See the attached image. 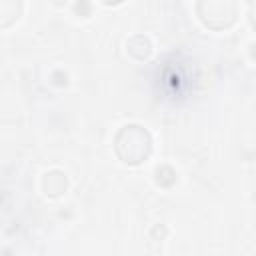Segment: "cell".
<instances>
[{"mask_svg":"<svg viewBox=\"0 0 256 256\" xmlns=\"http://www.w3.org/2000/svg\"><path fill=\"white\" fill-rule=\"evenodd\" d=\"M116 156L128 166H140L152 152V138L146 128L138 124H126L114 138Z\"/></svg>","mask_w":256,"mask_h":256,"instance_id":"6da1fadb","label":"cell"},{"mask_svg":"<svg viewBox=\"0 0 256 256\" xmlns=\"http://www.w3.org/2000/svg\"><path fill=\"white\" fill-rule=\"evenodd\" d=\"M196 16L214 32L228 30L238 20V0H198Z\"/></svg>","mask_w":256,"mask_h":256,"instance_id":"7a4b0ae2","label":"cell"},{"mask_svg":"<svg viewBox=\"0 0 256 256\" xmlns=\"http://www.w3.org/2000/svg\"><path fill=\"white\" fill-rule=\"evenodd\" d=\"M22 12H24L22 0H0V30L16 24Z\"/></svg>","mask_w":256,"mask_h":256,"instance_id":"3957f363","label":"cell"},{"mask_svg":"<svg viewBox=\"0 0 256 256\" xmlns=\"http://www.w3.org/2000/svg\"><path fill=\"white\" fill-rule=\"evenodd\" d=\"M42 188L48 196H62L66 190H68V178L64 172L60 170H52L44 176L42 180Z\"/></svg>","mask_w":256,"mask_h":256,"instance_id":"277c9868","label":"cell"},{"mask_svg":"<svg viewBox=\"0 0 256 256\" xmlns=\"http://www.w3.org/2000/svg\"><path fill=\"white\" fill-rule=\"evenodd\" d=\"M138 44H140V46H134L132 42H126V50H128V54H130L134 60H146V58L150 56V52H152V46H150L148 38L138 36Z\"/></svg>","mask_w":256,"mask_h":256,"instance_id":"5b68a950","label":"cell"},{"mask_svg":"<svg viewBox=\"0 0 256 256\" xmlns=\"http://www.w3.org/2000/svg\"><path fill=\"white\" fill-rule=\"evenodd\" d=\"M104 6H118V4H122L124 0H100Z\"/></svg>","mask_w":256,"mask_h":256,"instance_id":"8992f818","label":"cell"},{"mask_svg":"<svg viewBox=\"0 0 256 256\" xmlns=\"http://www.w3.org/2000/svg\"><path fill=\"white\" fill-rule=\"evenodd\" d=\"M50 4H54V6H66L70 0H48Z\"/></svg>","mask_w":256,"mask_h":256,"instance_id":"52a82bcc","label":"cell"}]
</instances>
